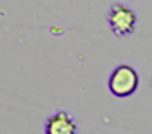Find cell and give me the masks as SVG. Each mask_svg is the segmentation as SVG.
<instances>
[{
	"label": "cell",
	"instance_id": "cell-1",
	"mask_svg": "<svg viewBox=\"0 0 152 134\" xmlns=\"http://www.w3.org/2000/svg\"><path fill=\"white\" fill-rule=\"evenodd\" d=\"M139 73L132 65L121 63L114 66L107 80V88L114 98H129L139 88Z\"/></svg>",
	"mask_w": 152,
	"mask_h": 134
},
{
	"label": "cell",
	"instance_id": "cell-2",
	"mask_svg": "<svg viewBox=\"0 0 152 134\" xmlns=\"http://www.w3.org/2000/svg\"><path fill=\"white\" fill-rule=\"evenodd\" d=\"M107 25L109 30L113 31L116 37L124 38L129 37L136 31L137 25V13L134 8H131L126 4H114L113 7L107 10Z\"/></svg>",
	"mask_w": 152,
	"mask_h": 134
},
{
	"label": "cell",
	"instance_id": "cell-3",
	"mask_svg": "<svg viewBox=\"0 0 152 134\" xmlns=\"http://www.w3.org/2000/svg\"><path fill=\"white\" fill-rule=\"evenodd\" d=\"M43 131L45 134H78V124L68 111L60 109L46 118Z\"/></svg>",
	"mask_w": 152,
	"mask_h": 134
}]
</instances>
